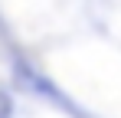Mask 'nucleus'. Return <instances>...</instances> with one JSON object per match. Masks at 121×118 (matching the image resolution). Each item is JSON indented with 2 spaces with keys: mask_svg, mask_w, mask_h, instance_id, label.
<instances>
[{
  "mask_svg": "<svg viewBox=\"0 0 121 118\" xmlns=\"http://www.w3.org/2000/svg\"><path fill=\"white\" fill-rule=\"evenodd\" d=\"M0 118H10V98L0 92Z\"/></svg>",
  "mask_w": 121,
  "mask_h": 118,
  "instance_id": "obj_1",
  "label": "nucleus"
}]
</instances>
